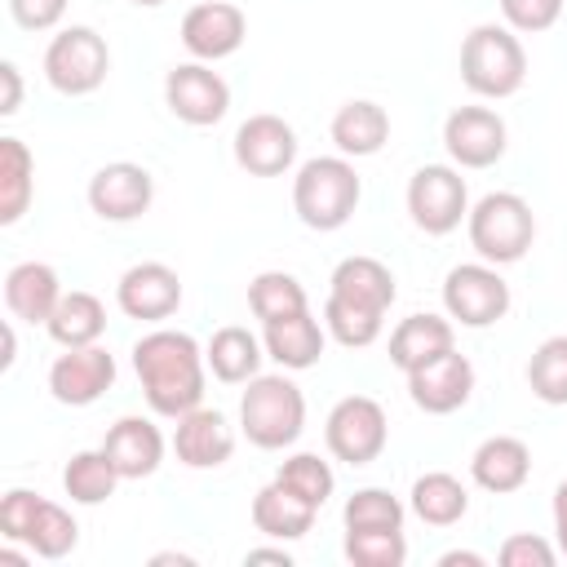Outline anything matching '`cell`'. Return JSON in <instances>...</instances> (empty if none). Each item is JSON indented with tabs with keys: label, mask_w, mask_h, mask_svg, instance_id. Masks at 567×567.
Returning a JSON list of instances; mask_svg holds the SVG:
<instances>
[{
	"label": "cell",
	"mask_w": 567,
	"mask_h": 567,
	"mask_svg": "<svg viewBox=\"0 0 567 567\" xmlns=\"http://www.w3.org/2000/svg\"><path fill=\"white\" fill-rule=\"evenodd\" d=\"M244 35H248V18L230 0H199L182 18V44L195 62H221L239 53Z\"/></svg>",
	"instance_id": "13"
},
{
	"label": "cell",
	"mask_w": 567,
	"mask_h": 567,
	"mask_svg": "<svg viewBox=\"0 0 567 567\" xmlns=\"http://www.w3.org/2000/svg\"><path fill=\"white\" fill-rule=\"evenodd\" d=\"M496 558H501V567H554L558 549H554L545 536H532V532H514V536H505V540H501Z\"/></svg>",
	"instance_id": "41"
},
{
	"label": "cell",
	"mask_w": 567,
	"mask_h": 567,
	"mask_svg": "<svg viewBox=\"0 0 567 567\" xmlns=\"http://www.w3.org/2000/svg\"><path fill=\"white\" fill-rule=\"evenodd\" d=\"M0 84H4V97H0V115H13L22 106V75L13 62H0Z\"/></svg>",
	"instance_id": "43"
},
{
	"label": "cell",
	"mask_w": 567,
	"mask_h": 567,
	"mask_svg": "<svg viewBox=\"0 0 567 567\" xmlns=\"http://www.w3.org/2000/svg\"><path fill=\"white\" fill-rule=\"evenodd\" d=\"M35 195V159L22 137H0V226H13Z\"/></svg>",
	"instance_id": "30"
},
{
	"label": "cell",
	"mask_w": 567,
	"mask_h": 567,
	"mask_svg": "<svg viewBox=\"0 0 567 567\" xmlns=\"http://www.w3.org/2000/svg\"><path fill=\"white\" fill-rule=\"evenodd\" d=\"M323 443L337 461L346 465H372L385 443H390V421H385V408L368 394H346L332 403L328 421H323Z\"/></svg>",
	"instance_id": "8"
},
{
	"label": "cell",
	"mask_w": 567,
	"mask_h": 567,
	"mask_svg": "<svg viewBox=\"0 0 567 567\" xmlns=\"http://www.w3.org/2000/svg\"><path fill=\"white\" fill-rule=\"evenodd\" d=\"M408 394H412V403L421 412L447 416V412L470 403V394H474V363L452 346L447 354H439V359L421 363L416 372H408Z\"/></svg>",
	"instance_id": "17"
},
{
	"label": "cell",
	"mask_w": 567,
	"mask_h": 567,
	"mask_svg": "<svg viewBox=\"0 0 567 567\" xmlns=\"http://www.w3.org/2000/svg\"><path fill=\"white\" fill-rule=\"evenodd\" d=\"M443 146L456 168H492L505 155L509 133L492 106H456L443 120Z\"/></svg>",
	"instance_id": "11"
},
{
	"label": "cell",
	"mask_w": 567,
	"mask_h": 567,
	"mask_svg": "<svg viewBox=\"0 0 567 567\" xmlns=\"http://www.w3.org/2000/svg\"><path fill=\"white\" fill-rule=\"evenodd\" d=\"M248 563H279V567H288L292 558H288V549H248Z\"/></svg>",
	"instance_id": "46"
},
{
	"label": "cell",
	"mask_w": 567,
	"mask_h": 567,
	"mask_svg": "<svg viewBox=\"0 0 567 567\" xmlns=\"http://www.w3.org/2000/svg\"><path fill=\"white\" fill-rule=\"evenodd\" d=\"M275 478H279L288 492H297L301 501H310L315 509H323L328 496H332V487H337L332 465H328L323 456H315V452H292L288 461H279Z\"/></svg>",
	"instance_id": "35"
},
{
	"label": "cell",
	"mask_w": 567,
	"mask_h": 567,
	"mask_svg": "<svg viewBox=\"0 0 567 567\" xmlns=\"http://www.w3.org/2000/svg\"><path fill=\"white\" fill-rule=\"evenodd\" d=\"M266 346L248 332V328H239V323H226V328H217L213 332V341L204 346V359H208V372L221 381V385H248L257 372H261V354Z\"/></svg>",
	"instance_id": "27"
},
{
	"label": "cell",
	"mask_w": 567,
	"mask_h": 567,
	"mask_svg": "<svg viewBox=\"0 0 567 567\" xmlns=\"http://www.w3.org/2000/svg\"><path fill=\"white\" fill-rule=\"evenodd\" d=\"M527 385L540 403L563 408L567 403V332L545 337L527 359Z\"/></svg>",
	"instance_id": "33"
},
{
	"label": "cell",
	"mask_w": 567,
	"mask_h": 567,
	"mask_svg": "<svg viewBox=\"0 0 567 567\" xmlns=\"http://www.w3.org/2000/svg\"><path fill=\"white\" fill-rule=\"evenodd\" d=\"M328 292L332 297H341V301H354V306H368V310H390L394 306V297H399V288H394V275H390V266L385 261H377V257H341L337 266H332V279H328Z\"/></svg>",
	"instance_id": "24"
},
{
	"label": "cell",
	"mask_w": 567,
	"mask_h": 567,
	"mask_svg": "<svg viewBox=\"0 0 567 567\" xmlns=\"http://www.w3.org/2000/svg\"><path fill=\"white\" fill-rule=\"evenodd\" d=\"M75 540H80V527H75V518H71L62 505H53V501H40L35 527H31V536H27V549H31L35 558H66V554L75 549Z\"/></svg>",
	"instance_id": "37"
},
{
	"label": "cell",
	"mask_w": 567,
	"mask_h": 567,
	"mask_svg": "<svg viewBox=\"0 0 567 567\" xmlns=\"http://www.w3.org/2000/svg\"><path fill=\"white\" fill-rule=\"evenodd\" d=\"M501 18L509 31L540 35L563 18V0H501Z\"/></svg>",
	"instance_id": "40"
},
{
	"label": "cell",
	"mask_w": 567,
	"mask_h": 567,
	"mask_svg": "<svg viewBox=\"0 0 567 567\" xmlns=\"http://www.w3.org/2000/svg\"><path fill=\"white\" fill-rule=\"evenodd\" d=\"M346 558L354 567H403V558H408L403 527H394V532H346Z\"/></svg>",
	"instance_id": "38"
},
{
	"label": "cell",
	"mask_w": 567,
	"mask_h": 567,
	"mask_svg": "<svg viewBox=\"0 0 567 567\" xmlns=\"http://www.w3.org/2000/svg\"><path fill=\"white\" fill-rule=\"evenodd\" d=\"M62 301V279L49 261H18L4 275V306L22 323H49L53 306Z\"/></svg>",
	"instance_id": "22"
},
{
	"label": "cell",
	"mask_w": 567,
	"mask_h": 567,
	"mask_svg": "<svg viewBox=\"0 0 567 567\" xmlns=\"http://www.w3.org/2000/svg\"><path fill=\"white\" fill-rule=\"evenodd\" d=\"M111 71V49L93 27H62L44 49V80L62 97H84L102 89Z\"/></svg>",
	"instance_id": "6"
},
{
	"label": "cell",
	"mask_w": 567,
	"mask_h": 567,
	"mask_svg": "<svg viewBox=\"0 0 567 567\" xmlns=\"http://www.w3.org/2000/svg\"><path fill=\"white\" fill-rule=\"evenodd\" d=\"M44 328H49V337H53L62 350L97 346L102 332H106V306H102L93 292L71 288V292H62V301L53 306V315H49Z\"/></svg>",
	"instance_id": "28"
},
{
	"label": "cell",
	"mask_w": 567,
	"mask_h": 567,
	"mask_svg": "<svg viewBox=\"0 0 567 567\" xmlns=\"http://www.w3.org/2000/svg\"><path fill=\"white\" fill-rule=\"evenodd\" d=\"M408 213L425 235H452L470 217V190L456 164H421L408 177Z\"/></svg>",
	"instance_id": "9"
},
{
	"label": "cell",
	"mask_w": 567,
	"mask_h": 567,
	"mask_svg": "<svg viewBox=\"0 0 567 567\" xmlns=\"http://www.w3.org/2000/svg\"><path fill=\"white\" fill-rule=\"evenodd\" d=\"M115 483H120V474H115V465L102 447L75 452L62 470V487L75 505H102L106 496H115Z\"/></svg>",
	"instance_id": "31"
},
{
	"label": "cell",
	"mask_w": 567,
	"mask_h": 567,
	"mask_svg": "<svg viewBox=\"0 0 567 567\" xmlns=\"http://www.w3.org/2000/svg\"><path fill=\"white\" fill-rule=\"evenodd\" d=\"M115 385V354L102 346H75L53 359L49 368V394L62 408H89Z\"/></svg>",
	"instance_id": "15"
},
{
	"label": "cell",
	"mask_w": 567,
	"mask_h": 567,
	"mask_svg": "<svg viewBox=\"0 0 567 567\" xmlns=\"http://www.w3.org/2000/svg\"><path fill=\"white\" fill-rule=\"evenodd\" d=\"M328 133H332V142L346 159H363V155H377L390 142V115H385V106H377L368 97H354L332 115Z\"/></svg>",
	"instance_id": "26"
},
{
	"label": "cell",
	"mask_w": 567,
	"mask_h": 567,
	"mask_svg": "<svg viewBox=\"0 0 567 567\" xmlns=\"http://www.w3.org/2000/svg\"><path fill=\"white\" fill-rule=\"evenodd\" d=\"M465 230H470V248L478 252V261L514 266V261L527 257V248L536 239V213L523 195L492 190L470 208Z\"/></svg>",
	"instance_id": "5"
},
{
	"label": "cell",
	"mask_w": 567,
	"mask_h": 567,
	"mask_svg": "<svg viewBox=\"0 0 567 567\" xmlns=\"http://www.w3.org/2000/svg\"><path fill=\"white\" fill-rule=\"evenodd\" d=\"M323 328H328L346 350H363V346H372V341L381 337L385 315H381V310H368V306H354V301H341V297L328 292V301H323Z\"/></svg>",
	"instance_id": "34"
},
{
	"label": "cell",
	"mask_w": 567,
	"mask_h": 567,
	"mask_svg": "<svg viewBox=\"0 0 567 567\" xmlns=\"http://www.w3.org/2000/svg\"><path fill=\"white\" fill-rule=\"evenodd\" d=\"M235 164L252 177H284L297 164V133L284 115H248L235 128Z\"/></svg>",
	"instance_id": "12"
},
{
	"label": "cell",
	"mask_w": 567,
	"mask_h": 567,
	"mask_svg": "<svg viewBox=\"0 0 567 567\" xmlns=\"http://www.w3.org/2000/svg\"><path fill=\"white\" fill-rule=\"evenodd\" d=\"M13 359H18V337H13V328L4 323V368H13Z\"/></svg>",
	"instance_id": "47"
},
{
	"label": "cell",
	"mask_w": 567,
	"mask_h": 567,
	"mask_svg": "<svg viewBox=\"0 0 567 567\" xmlns=\"http://www.w3.org/2000/svg\"><path fill=\"white\" fill-rule=\"evenodd\" d=\"M173 452L186 470H217L230 461L235 452V430L217 408H190L186 416H177L173 430Z\"/></svg>",
	"instance_id": "18"
},
{
	"label": "cell",
	"mask_w": 567,
	"mask_h": 567,
	"mask_svg": "<svg viewBox=\"0 0 567 567\" xmlns=\"http://www.w3.org/2000/svg\"><path fill=\"white\" fill-rule=\"evenodd\" d=\"M461 80L478 97H514L527 80V49L501 22H478L461 40Z\"/></svg>",
	"instance_id": "4"
},
{
	"label": "cell",
	"mask_w": 567,
	"mask_h": 567,
	"mask_svg": "<svg viewBox=\"0 0 567 567\" xmlns=\"http://www.w3.org/2000/svg\"><path fill=\"white\" fill-rule=\"evenodd\" d=\"M465 509H470V492H465V483H461L456 474L430 470V474H421V478L412 483V514H416L421 523H430V527H452V523L465 518Z\"/></svg>",
	"instance_id": "29"
},
{
	"label": "cell",
	"mask_w": 567,
	"mask_h": 567,
	"mask_svg": "<svg viewBox=\"0 0 567 567\" xmlns=\"http://www.w3.org/2000/svg\"><path fill=\"white\" fill-rule=\"evenodd\" d=\"M554 540H558V554L567 558V478L554 487Z\"/></svg>",
	"instance_id": "44"
},
{
	"label": "cell",
	"mask_w": 567,
	"mask_h": 567,
	"mask_svg": "<svg viewBox=\"0 0 567 567\" xmlns=\"http://www.w3.org/2000/svg\"><path fill=\"white\" fill-rule=\"evenodd\" d=\"M346 532H394L403 527V501L385 487H359L341 509Z\"/></svg>",
	"instance_id": "36"
},
{
	"label": "cell",
	"mask_w": 567,
	"mask_h": 567,
	"mask_svg": "<svg viewBox=\"0 0 567 567\" xmlns=\"http://www.w3.org/2000/svg\"><path fill=\"white\" fill-rule=\"evenodd\" d=\"M102 452L111 456L120 478H151L159 470V461H164V434L146 416H120L106 430Z\"/></svg>",
	"instance_id": "19"
},
{
	"label": "cell",
	"mask_w": 567,
	"mask_h": 567,
	"mask_svg": "<svg viewBox=\"0 0 567 567\" xmlns=\"http://www.w3.org/2000/svg\"><path fill=\"white\" fill-rule=\"evenodd\" d=\"M115 306L128 315V319H142V323H164L168 315H177L182 306V279L173 266L164 261H137L120 275L115 284Z\"/></svg>",
	"instance_id": "16"
},
{
	"label": "cell",
	"mask_w": 567,
	"mask_h": 567,
	"mask_svg": "<svg viewBox=\"0 0 567 567\" xmlns=\"http://www.w3.org/2000/svg\"><path fill=\"white\" fill-rule=\"evenodd\" d=\"M164 106L190 128H208L230 111V84L208 62H177L164 75Z\"/></svg>",
	"instance_id": "10"
},
{
	"label": "cell",
	"mask_w": 567,
	"mask_h": 567,
	"mask_svg": "<svg viewBox=\"0 0 567 567\" xmlns=\"http://www.w3.org/2000/svg\"><path fill=\"white\" fill-rule=\"evenodd\" d=\"M137 9H155V4H164V0H133Z\"/></svg>",
	"instance_id": "48"
},
{
	"label": "cell",
	"mask_w": 567,
	"mask_h": 567,
	"mask_svg": "<svg viewBox=\"0 0 567 567\" xmlns=\"http://www.w3.org/2000/svg\"><path fill=\"white\" fill-rule=\"evenodd\" d=\"M9 18L22 31H53L66 18V0H9Z\"/></svg>",
	"instance_id": "42"
},
{
	"label": "cell",
	"mask_w": 567,
	"mask_h": 567,
	"mask_svg": "<svg viewBox=\"0 0 567 567\" xmlns=\"http://www.w3.org/2000/svg\"><path fill=\"white\" fill-rule=\"evenodd\" d=\"M248 310H252L261 323H270V319L310 310V301H306V288L297 284V275H288V270H261V275L248 284Z\"/></svg>",
	"instance_id": "32"
},
{
	"label": "cell",
	"mask_w": 567,
	"mask_h": 567,
	"mask_svg": "<svg viewBox=\"0 0 567 567\" xmlns=\"http://www.w3.org/2000/svg\"><path fill=\"white\" fill-rule=\"evenodd\" d=\"M323 323L310 315V310H297V315H284V319H270L261 323V346L266 354L284 368V372H306L323 359Z\"/></svg>",
	"instance_id": "21"
},
{
	"label": "cell",
	"mask_w": 567,
	"mask_h": 567,
	"mask_svg": "<svg viewBox=\"0 0 567 567\" xmlns=\"http://www.w3.org/2000/svg\"><path fill=\"white\" fill-rule=\"evenodd\" d=\"M452 346H456L452 319H443V315H408V319H399V328L390 332V363L408 377V372H416L421 363L447 354Z\"/></svg>",
	"instance_id": "23"
},
{
	"label": "cell",
	"mask_w": 567,
	"mask_h": 567,
	"mask_svg": "<svg viewBox=\"0 0 567 567\" xmlns=\"http://www.w3.org/2000/svg\"><path fill=\"white\" fill-rule=\"evenodd\" d=\"M151 199H155V177L133 159L102 164L89 177V208L102 221H137L151 208Z\"/></svg>",
	"instance_id": "14"
},
{
	"label": "cell",
	"mask_w": 567,
	"mask_h": 567,
	"mask_svg": "<svg viewBox=\"0 0 567 567\" xmlns=\"http://www.w3.org/2000/svg\"><path fill=\"white\" fill-rule=\"evenodd\" d=\"M443 310L461 328H492L509 315V284L492 261H461L443 279Z\"/></svg>",
	"instance_id": "7"
},
{
	"label": "cell",
	"mask_w": 567,
	"mask_h": 567,
	"mask_svg": "<svg viewBox=\"0 0 567 567\" xmlns=\"http://www.w3.org/2000/svg\"><path fill=\"white\" fill-rule=\"evenodd\" d=\"M133 372H137L142 394H146L155 416L177 421L204 403L208 359H204V346L182 328H155V332L137 337Z\"/></svg>",
	"instance_id": "1"
},
{
	"label": "cell",
	"mask_w": 567,
	"mask_h": 567,
	"mask_svg": "<svg viewBox=\"0 0 567 567\" xmlns=\"http://www.w3.org/2000/svg\"><path fill=\"white\" fill-rule=\"evenodd\" d=\"M363 199V182L346 155H315L292 177V208L310 230H341Z\"/></svg>",
	"instance_id": "3"
},
{
	"label": "cell",
	"mask_w": 567,
	"mask_h": 567,
	"mask_svg": "<svg viewBox=\"0 0 567 567\" xmlns=\"http://www.w3.org/2000/svg\"><path fill=\"white\" fill-rule=\"evenodd\" d=\"M40 501L44 496H35V492H27V487H9L4 496H0V536L13 545H27V536H31V527H35V514H40Z\"/></svg>",
	"instance_id": "39"
},
{
	"label": "cell",
	"mask_w": 567,
	"mask_h": 567,
	"mask_svg": "<svg viewBox=\"0 0 567 567\" xmlns=\"http://www.w3.org/2000/svg\"><path fill=\"white\" fill-rule=\"evenodd\" d=\"M470 478L492 496H509L532 478V447L514 434H492L474 447Z\"/></svg>",
	"instance_id": "20"
},
{
	"label": "cell",
	"mask_w": 567,
	"mask_h": 567,
	"mask_svg": "<svg viewBox=\"0 0 567 567\" xmlns=\"http://www.w3.org/2000/svg\"><path fill=\"white\" fill-rule=\"evenodd\" d=\"M239 430L261 452H284L306 430V394L284 372H257L239 399Z\"/></svg>",
	"instance_id": "2"
},
{
	"label": "cell",
	"mask_w": 567,
	"mask_h": 567,
	"mask_svg": "<svg viewBox=\"0 0 567 567\" xmlns=\"http://www.w3.org/2000/svg\"><path fill=\"white\" fill-rule=\"evenodd\" d=\"M315 505L301 501L297 492H288L279 478H270L257 496H252V527L270 540H301L315 527Z\"/></svg>",
	"instance_id": "25"
},
{
	"label": "cell",
	"mask_w": 567,
	"mask_h": 567,
	"mask_svg": "<svg viewBox=\"0 0 567 567\" xmlns=\"http://www.w3.org/2000/svg\"><path fill=\"white\" fill-rule=\"evenodd\" d=\"M456 563H465V567H483V554H470V549H447V554L439 558V567H456Z\"/></svg>",
	"instance_id": "45"
}]
</instances>
